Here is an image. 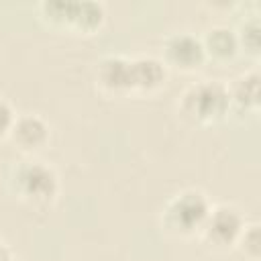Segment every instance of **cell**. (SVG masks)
Instances as JSON below:
<instances>
[{"instance_id":"5","label":"cell","mask_w":261,"mask_h":261,"mask_svg":"<svg viewBox=\"0 0 261 261\" xmlns=\"http://www.w3.org/2000/svg\"><path fill=\"white\" fill-rule=\"evenodd\" d=\"M159 59L171 71L179 73H194L206 61V51L200 41V35L192 31H171L161 41V55Z\"/></svg>"},{"instance_id":"17","label":"cell","mask_w":261,"mask_h":261,"mask_svg":"<svg viewBox=\"0 0 261 261\" xmlns=\"http://www.w3.org/2000/svg\"><path fill=\"white\" fill-rule=\"evenodd\" d=\"M12 261H16V259H12Z\"/></svg>"},{"instance_id":"9","label":"cell","mask_w":261,"mask_h":261,"mask_svg":"<svg viewBox=\"0 0 261 261\" xmlns=\"http://www.w3.org/2000/svg\"><path fill=\"white\" fill-rule=\"evenodd\" d=\"M230 114L239 116H257L261 106V75L257 67H251L239 73L226 84Z\"/></svg>"},{"instance_id":"15","label":"cell","mask_w":261,"mask_h":261,"mask_svg":"<svg viewBox=\"0 0 261 261\" xmlns=\"http://www.w3.org/2000/svg\"><path fill=\"white\" fill-rule=\"evenodd\" d=\"M14 120H16V110H14V106H12L6 98L0 96V141H2V139H8Z\"/></svg>"},{"instance_id":"14","label":"cell","mask_w":261,"mask_h":261,"mask_svg":"<svg viewBox=\"0 0 261 261\" xmlns=\"http://www.w3.org/2000/svg\"><path fill=\"white\" fill-rule=\"evenodd\" d=\"M234 249L245 257V261H261V224L247 220Z\"/></svg>"},{"instance_id":"6","label":"cell","mask_w":261,"mask_h":261,"mask_svg":"<svg viewBox=\"0 0 261 261\" xmlns=\"http://www.w3.org/2000/svg\"><path fill=\"white\" fill-rule=\"evenodd\" d=\"M94 82L106 98L130 96V57L122 53H106L96 61Z\"/></svg>"},{"instance_id":"1","label":"cell","mask_w":261,"mask_h":261,"mask_svg":"<svg viewBox=\"0 0 261 261\" xmlns=\"http://www.w3.org/2000/svg\"><path fill=\"white\" fill-rule=\"evenodd\" d=\"M8 188L24 206L33 210H49L59 198L61 181L51 163L27 157L12 165Z\"/></svg>"},{"instance_id":"13","label":"cell","mask_w":261,"mask_h":261,"mask_svg":"<svg viewBox=\"0 0 261 261\" xmlns=\"http://www.w3.org/2000/svg\"><path fill=\"white\" fill-rule=\"evenodd\" d=\"M73 0H43L37 4L39 18L57 31H69Z\"/></svg>"},{"instance_id":"7","label":"cell","mask_w":261,"mask_h":261,"mask_svg":"<svg viewBox=\"0 0 261 261\" xmlns=\"http://www.w3.org/2000/svg\"><path fill=\"white\" fill-rule=\"evenodd\" d=\"M8 139L22 155L37 157L51 143V124L37 112H22L16 114Z\"/></svg>"},{"instance_id":"8","label":"cell","mask_w":261,"mask_h":261,"mask_svg":"<svg viewBox=\"0 0 261 261\" xmlns=\"http://www.w3.org/2000/svg\"><path fill=\"white\" fill-rule=\"evenodd\" d=\"M169 77V69L157 55L141 53L130 57V96H155Z\"/></svg>"},{"instance_id":"2","label":"cell","mask_w":261,"mask_h":261,"mask_svg":"<svg viewBox=\"0 0 261 261\" xmlns=\"http://www.w3.org/2000/svg\"><path fill=\"white\" fill-rule=\"evenodd\" d=\"M212 208L210 196L200 188L175 192L159 210V228L173 239L198 237Z\"/></svg>"},{"instance_id":"4","label":"cell","mask_w":261,"mask_h":261,"mask_svg":"<svg viewBox=\"0 0 261 261\" xmlns=\"http://www.w3.org/2000/svg\"><path fill=\"white\" fill-rule=\"evenodd\" d=\"M245 224H247V218L239 206L230 202L212 204L198 237L210 251L228 253L234 249Z\"/></svg>"},{"instance_id":"11","label":"cell","mask_w":261,"mask_h":261,"mask_svg":"<svg viewBox=\"0 0 261 261\" xmlns=\"http://www.w3.org/2000/svg\"><path fill=\"white\" fill-rule=\"evenodd\" d=\"M106 22V6L98 0H73L69 31L77 35H94Z\"/></svg>"},{"instance_id":"16","label":"cell","mask_w":261,"mask_h":261,"mask_svg":"<svg viewBox=\"0 0 261 261\" xmlns=\"http://www.w3.org/2000/svg\"><path fill=\"white\" fill-rule=\"evenodd\" d=\"M14 257H12V251H10V247H8V243L0 237V261H12Z\"/></svg>"},{"instance_id":"12","label":"cell","mask_w":261,"mask_h":261,"mask_svg":"<svg viewBox=\"0 0 261 261\" xmlns=\"http://www.w3.org/2000/svg\"><path fill=\"white\" fill-rule=\"evenodd\" d=\"M232 29H234V35H237L239 53L243 51L245 55L257 59L261 55V20H259L257 6L251 12H245L241 22Z\"/></svg>"},{"instance_id":"10","label":"cell","mask_w":261,"mask_h":261,"mask_svg":"<svg viewBox=\"0 0 261 261\" xmlns=\"http://www.w3.org/2000/svg\"><path fill=\"white\" fill-rule=\"evenodd\" d=\"M200 41L204 45L206 57L218 63H226L232 61L239 55V43H237V35L234 29L228 24H212L204 31V35H200Z\"/></svg>"},{"instance_id":"3","label":"cell","mask_w":261,"mask_h":261,"mask_svg":"<svg viewBox=\"0 0 261 261\" xmlns=\"http://www.w3.org/2000/svg\"><path fill=\"white\" fill-rule=\"evenodd\" d=\"M177 114L196 126L222 122L230 114L226 84L220 80H198L186 86L177 98Z\"/></svg>"}]
</instances>
